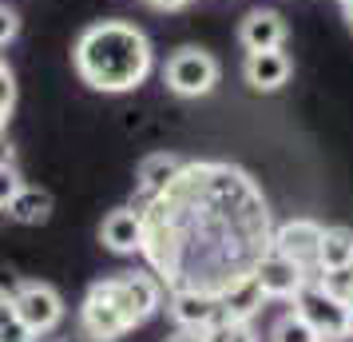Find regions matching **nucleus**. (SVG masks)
Returning a JSON list of instances; mask_svg holds the SVG:
<instances>
[{
    "label": "nucleus",
    "mask_w": 353,
    "mask_h": 342,
    "mask_svg": "<svg viewBox=\"0 0 353 342\" xmlns=\"http://www.w3.org/2000/svg\"><path fill=\"white\" fill-rule=\"evenodd\" d=\"M294 314H302L305 323L318 330L321 342L353 339V310L341 307V303L321 287L318 278H305L302 291L294 294Z\"/></svg>",
    "instance_id": "nucleus-2"
},
{
    "label": "nucleus",
    "mask_w": 353,
    "mask_h": 342,
    "mask_svg": "<svg viewBox=\"0 0 353 342\" xmlns=\"http://www.w3.org/2000/svg\"><path fill=\"white\" fill-rule=\"evenodd\" d=\"M17 32H20V17L8 4H0V48H4L8 40H17Z\"/></svg>",
    "instance_id": "nucleus-20"
},
{
    "label": "nucleus",
    "mask_w": 353,
    "mask_h": 342,
    "mask_svg": "<svg viewBox=\"0 0 353 342\" xmlns=\"http://www.w3.org/2000/svg\"><path fill=\"white\" fill-rule=\"evenodd\" d=\"M0 342H36V334L20 323V319H12V323L0 326Z\"/></svg>",
    "instance_id": "nucleus-21"
},
{
    "label": "nucleus",
    "mask_w": 353,
    "mask_h": 342,
    "mask_svg": "<svg viewBox=\"0 0 353 342\" xmlns=\"http://www.w3.org/2000/svg\"><path fill=\"white\" fill-rule=\"evenodd\" d=\"M171 319H175L183 330H210V326L226 319L223 307L214 294H203V291H175L171 294Z\"/></svg>",
    "instance_id": "nucleus-9"
},
{
    "label": "nucleus",
    "mask_w": 353,
    "mask_h": 342,
    "mask_svg": "<svg viewBox=\"0 0 353 342\" xmlns=\"http://www.w3.org/2000/svg\"><path fill=\"white\" fill-rule=\"evenodd\" d=\"M290 56L282 48H262V52H246V64H242V76L254 92H278L282 84L290 80Z\"/></svg>",
    "instance_id": "nucleus-8"
},
{
    "label": "nucleus",
    "mask_w": 353,
    "mask_h": 342,
    "mask_svg": "<svg viewBox=\"0 0 353 342\" xmlns=\"http://www.w3.org/2000/svg\"><path fill=\"white\" fill-rule=\"evenodd\" d=\"M171 342H207V339H203L199 330H183V334H175V339H171Z\"/></svg>",
    "instance_id": "nucleus-24"
},
{
    "label": "nucleus",
    "mask_w": 353,
    "mask_h": 342,
    "mask_svg": "<svg viewBox=\"0 0 353 342\" xmlns=\"http://www.w3.org/2000/svg\"><path fill=\"white\" fill-rule=\"evenodd\" d=\"M183 171V160L179 155H167V151H155V155H147L139 163V187H143V196H159L167 191L175 175Z\"/></svg>",
    "instance_id": "nucleus-13"
},
{
    "label": "nucleus",
    "mask_w": 353,
    "mask_h": 342,
    "mask_svg": "<svg viewBox=\"0 0 353 342\" xmlns=\"http://www.w3.org/2000/svg\"><path fill=\"white\" fill-rule=\"evenodd\" d=\"M254 278L266 298H294V294L302 291V283L310 278V271L298 267L294 259H286V255H278V251H266L254 263Z\"/></svg>",
    "instance_id": "nucleus-7"
},
{
    "label": "nucleus",
    "mask_w": 353,
    "mask_h": 342,
    "mask_svg": "<svg viewBox=\"0 0 353 342\" xmlns=\"http://www.w3.org/2000/svg\"><path fill=\"white\" fill-rule=\"evenodd\" d=\"M12 314H17L32 334H48L52 326L60 323L64 303H60V294L52 291V287H44V283H24V287L12 294Z\"/></svg>",
    "instance_id": "nucleus-5"
},
{
    "label": "nucleus",
    "mask_w": 353,
    "mask_h": 342,
    "mask_svg": "<svg viewBox=\"0 0 353 342\" xmlns=\"http://www.w3.org/2000/svg\"><path fill=\"white\" fill-rule=\"evenodd\" d=\"M12 319H17V314H12V298H8V294H0V326L12 323Z\"/></svg>",
    "instance_id": "nucleus-23"
},
{
    "label": "nucleus",
    "mask_w": 353,
    "mask_h": 342,
    "mask_svg": "<svg viewBox=\"0 0 353 342\" xmlns=\"http://www.w3.org/2000/svg\"><path fill=\"white\" fill-rule=\"evenodd\" d=\"M274 342H321V339L302 314H286L282 323L274 326Z\"/></svg>",
    "instance_id": "nucleus-17"
},
{
    "label": "nucleus",
    "mask_w": 353,
    "mask_h": 342,
    "mask_svg": "<svg viewBox=\"0 0 353 342\" xmlns=\"http://www.w3.org/2000/svg\"><path fill=\"white\" fill-rule=\"evenodd\" d=\"M341 267H353V231L325 227L318 247V271H341Z\"/></svg>",
    "instance_id": "nucleus-14"
},
{
    "label": "nucleus",
    "mask_w": 353,
    "mask_h": 342,
    "mask_svg": "<svg viewBox=\"0 0 353 342\" xmlns=\"http://www.w3.org/2000/svg\"><path fill=\"white\" fill-rule=\"evenodd\" d=\"M321 235H325V227L314 223V219H290V223H282V227L270 235V251L286 255V259H294L298 267L310 271V267H318Z\"/></svg>",
    "instance_id": "nucleus-6"
},
{
    "label": "nucleus",
    "mask_w": 353,
    "mask_h": 342,
    "mask_svg": "<svg viewBox=\"0 0 353 342\" xmlns=\"http://www.w3.org/2000/svg\"><path fill=\"white\" fill-rule=\"evenodd\" d=\"M99 239L112 247L115 255H131V251H139L143 243V215L131 211V207H119L103 219V227H99Z\"/></svg>",
    "instance_id": "nucleus-11"
},
{
    "label": "nucleus",
    "mask_w": 353,
    "mask_h": 342,
    "mask_svg": "<svg viewBox=\"0 0 353 342\" xmlns=\"http://www.w3.org/2000/svg\"><path fill=\"white\" fill-rule=\"evenodd\" d=\"M48 211H52V196L40 191V187H20L12 196V203H8V215L17 223H44Z\"/></svg>",
    "instance_id": "nucleus-15"
},
{
    "label": "nucleus",
    "mask_w": 353,
    "mask_h": 342,
    "mask_svg": "<svg viewBox=\"0 0 353 342\" xmlns=\"http://www.w3.org/2000/svg\"><path fill=\"white\" fill-rule=\"evenodd\" d=\"M96 291L103 303H112L115 314L123 319V326L128 330H135V326H143L155 310H159V283L151 275H119V278H103V283H96Z\"/></svg>",
    "instance_id": "nucleus-3"
},
{
    "label": "nucleus",
    "mask_w": 353,
    "mask_h": 342,
    "mask_svg": "<svg viewBox=\"0 0 353 342\" xmlns=\"http://www.w3.org/2000/svg\"><path fill=\"white\" fill-rule=\"evenodd\" d=\"M262 303H266V294H262V287H258L254 275L234 278V283L219 294V307H223V314H226V319H239V323H250L258 310H262Z\"/></svg>",
    "instance_id": "nucleus-12"
},
{
    "label": "nucleus",
    "mask_w": 353,
    "mask_h": 342,
    "mask_svg": "<svg viewBox=\"0 0 353 342\" xmlns=\"http://www.w3.org/2000/svg\"><path fill=\"white\" fill-rule=\"evenodd\" d=\"M341 4H345V0H341Z\"/></svg>",
    "instance_id": "nucleus-26"
},
{
    "label": "nucleus",
    "mask_w": 353,
    "mask_h": 342,
    "mask_svg": "<svg viewBox=\"0 0 353 342\" xmlns=\"http://www.w3.org/2000/svg\"><path fill=\"white\" fill-rule=\"evenodd\" d=\"M151 8H159V12H179V8H187L191 0H147Z\"/></svg>",
    "instance_id": "nucleus-22"
},
{
    "label": "nucleus",
    "mask_w": 353,
    "mask_h": 342,
    "mask_svg": "<svg viewBox=\"0 0 353 342\" xmlns=\"http://www.w3.org/2000/svg\"><path fill=\"white\" fill-rule=\"evenodd\" d=\"M167 88L183 99L207 96L210 88L219 84V60L203 48H179L171 60H167V72H163Z\"/></svg>",
    "instance_id": "nucleus-4"
},
{
    "label": "nucleus",
    "mask_w": 353,
    "mask_h": 342,
    "mask_svg": "<svg viewBox=\"0 0 353 342\" xmlns=\"http://www.w3.org/2000/svg\"><path fill=\"white\" fill-rule=\"evenodd\" d=\"M345 20L353 24V0H345Z\"/></svg>",
    "instance_id": "nucleus-25"
},
{
    "label": "nucleus",
    "mask_w": 353,
    "mask_h": 342,
    "mask_svg": "<svg viewBox=\"0 0 353 342\" xmlns=\"http://www.w3.org/2000/svg\"><path fill=\"white\" fill-rule=\"evenodd\" d=\"M207 342H258V334L250 330V323H239V319H219V323L203 330Z\"/></svg>",
    "instance_id": "nucleus-16"
},
{
    "label": "nucleus",
    "mask_w": 353,
    "mask_h": 342,
    "mask_svg": "<svg viewBox=\"0 0 353 342\" xmlns=\"http://www.w3.org/2000/svg\"><path fill=\"white\" fill-rule=\"evenodd\" d=\"M239 40L246 52H262V48H282L286 40V20L270 12V8H254L250 17L242 20L239 28Z\"/></svg>",
    "instance_id": "nucleus-10"
},
{
    "label": "nucleus",
    "mask_w": 353,
    "mask_h": 342,
    "mask_svg": "<svg viewBox=\"0 0 353 342\" xmlns=\"http://www.w3.org/2000/svg\"><path fill=\"white\" fill-rule=\"evenodd\" d=\"M318 283H321L330 294H334L341 307L353 310V267H341V271H321Z\"/></svg>",
    "instance_id": "nucleus-18"
},
{
    "label": "nucleus",
    "mask_w": 353,
    "mask_h": 342,
    "mask_svg": "<svg viewBox=\"0 0 353 342\" xmlns=\"http://www.w3.org/2000/svg\"><path fill=\"white\" fill-rule=\"evenodd\" d=\"M20 187H24V183H20L17 167H12L8 160H0V207H8V203H12V196H17Z\"/></svg>",
    "instance_id": "nucleus-19"
},
{
    "label": "nucleus",
    "mask_w": 353,
    "mask_h": 342,
    "mask_svg": "<svg viewBox=\"0 0 353 342\" xmlns=\"http://www.w3.org/2000/svg\"><path fill=\"white\" fill-rule=\"evenodd\" d=\"M72 60H76V72L88 88L112 92V96L139 88L155 64L147 32L128 20H99L92 28H83Z\"/></svg>",
    "instance_id": "nucleus-1"
}]
</instances>
